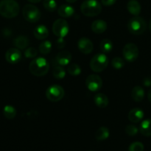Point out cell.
Segmentation results:
<instances>
[{"mask_svg": "<svg viewBox=\"0 0 151 151\" xmlns=\"http://www.w3.org/2000/svg\"><path fill=\"white\" fill-rule=\"evenodd\" d=\"M109 62V58L105 53H98L91 58L90 68L94 72H101L106 69Z\"/></svg>", "mask_w": 151, "mask_h": 151, "instance_id": "obj_5", "label": "cell"}, {"mask_svg": "<svg viewBox=\"0 0 151 151\" xmlns=\"http://www.w3.org/2000/svg\"><path fill=\"white\" fill-rule=\"evenodd\" d=\"M66 1L69 3H75V1H77L78 0H66Z\"/></svg>", "mask_w": 151, "mask_h": 151, "instance_id": "obj_39", "label": "cell"}, {"mask_svg": "<svg viewBox=\"0 0 151 151\" xmlns=\"http://www.w3.org/2000/svg\"><path fill=\"white\" fill-rule=\"evenodd\" d=\"M145 93L142 87L137 86L133 88L132 91H131V97L134 101L138 102V103L142 101L143 99L145 98Z\"/></svg>", "mask_w": 151, "mask_h": 151, "instance_id": "obj_20", "label": "cell"}, {"mask_svg": "<svg viewBox=\"0 0 151 151\" xmlns=\"http://www.w3.org/2000/svg\"><path fill=\"white\" fill-rule=\"evenodd\" d=\"M128 28L131 34L141 35L145 32L147 24L144 19L140 16H135L131 18L128 22Z\"/></svg>", "mask_w": 151, "mask_h": 151, "instance_id": "obj_4", "label": "cell"}, {"mask_svg": "<svg viewBox=\"0 0 151 151\" xmlns=\"http://www.w3.org/2000/svg\"><path fill=\"white\" fill-rule=\"evenodd\" d=\"M43 5L49 12H53L57 9V2L55 0H44Z\"/></svg>", "mask_w": 151, "mask_h": 151, "instance_id": "obj_29", "label": "cell"}, {"mask_svg": "<svg viewBox=\"0 0 151 151\" xmlns=\"http://www.w3.org/2000/svg\"><path fill=\"white\" fill-rule=\"evenodd\" d=\"M111 64L115 69H121L125 66V61L122 58L115 57L112 60Z\"/></svg>", "mask_w": 151, "mask_h": 151, "instance_id": "obj_30", "label": "cell"}, {"mask_svg": "<svg viewBox=\"0 0 151 151\" xmlns=\"http://www.w3.org/2000/svg\"><path fill=\"white\" fill-rule=\"evenodd\" d=\"M139 131V128L134 125H128L125 128V132L128 136H131V137H134L137 135Z\"/></svg>", "mask_w": 151, "mask_h": 151, "instance_id": "obj_32", "label": "cell"}, {"mask_svg": "<svg viewBox=\"0 0 151 151\" xmlns=\"http://www.w3.org/2000/svg\"><path fill=\"white\" fill-rule=\"evenodd\" d=\"M22 15L26 21L30 23L37 22L41 18V12L36 6L28 4L24 6L22 9Z\"/></svg>", "mask_w": 151, "mask_h": 151, "instance_id": "obj_6", "label": "cell"}, {"mask_svg": "<svg viewBox=\"0 0 151 151\" xmlns=\"http://www.w3.org/2000/svg\"><path fill=\"white\" fill-rule=\"evenodd\" d=\"M81 11L84 16L94 17L101 13L102 5L97 0H86L81 4Z\"/></svg>", "mask_w": 151, "mask_h": 151, "instance_id": "obj_3", "label": "cell"}, {"mask_svg": "<svg viewBox=\"0 0 151 151\" xmlns=\"http://www.w3.org/2000/svg\"><path fill=\"white\" fill-rule=\"evenodd\" d=\"M94 102L97 107L100 109H104L107 107L109 101L107 96L103 93H97L94 97Z\"/></svg>", "mask_w": 151, "mask_h": 151, "instance_id": "obj_16", "label": "cell"}, {"mask_svg": "<svg viewBox=\"0 0 151 151\" xmlns=\"http://www.w3.org/2000/svg\"><path fill=\"white\" fill-rule=\"evenodd\" d=\"M34 36L38 40H44L48 37L49 30L45 25H38L33 31Z\"/></svg>", "mask_w": 151, "mask_h": 151, "instance_id": "obj_18", "label": "cell"}, {"mask_svg": "<svg viewBox=\"0 0 151 151\" xmlns=\"http://www.w3.org/2000/svg\"><path fill=\"white\" fill-rule=\"evenodd\" d=\"M143 84L145 86L150 87L151 86V77H147L143 81Z\"/></svg>", "mask_w": 151, "mask_h": 151, "instance_id": "obj_36", "label": "cell"}, {"mask_svg": "<svg viewBox=\"0 0 151 151\" xmlns=\"http://www.w3.org/2000/svg\"><path fill=\"white\" fill-rule=\"evenodd\" d=\"M58 13L62 18H69L75 13V9L69 4H61L58 9Z\"/></svg>", "mask_w": 151, "mask_h": 151, "instance_id": "obj_15", "label": "cell"}, {"mask_svg": "<svg viewBox=\"0 0 151 151\" xmlns=\"http://www.w3.org/2000/svg\"><path fill=\"white\" fill-rule=\"evenodd\" d=\"M110 135V131L106 127H100L95 133V138L98 141H104L107 139Z\"/></svg>", "mask_w": 151, "mask_h": 151, "instance_id": "obj_23", "label": "cell"}, {"mask_svg": "<svg viewBox=\"0 0 151 151\" xmlns=\"http://www.w3.org/2000/svg\"><path fill=\"white\" fill-rule=\"evenodd\" d=\"M144 145L140 142H134L128 147V151H144Z\"/></svg>", "mask_w": 151, "mask_h": 151, "instance_id": "obj_31", "label": "cell"}, {"mask_svg": "<svg viewBox=\"0 0 151 151\" xmlns=\"http://www.w3.org/2000/svg\"><path fill=\"white\" fill-rule=\"evenodd\" d=\"M56 46L58 49H63L66 46V41L63 39V38H58L56 40Z\"/></svg>", "mask_w": 151, "mask_h": 151, "instance_id": "obj_34", "label": "cell"}, {"mask_svg": "<svg viewBox=\"0 0 151 151\" xmlns=\"http://www.w3.org/2000/svg\"><path fill=\"white\" fill-rule=\"evenodd\" d=\"M20 7L16 0H1L0 1V15L6 19H13L19 15Z\"/></svg>", "mask_w": 151, "mask_h": 151, "instance_id": "obj_1", "label": "cell"}, {"mask_svg": "<svg viewBox=\"0 0 151 151\" xmlns=\"http://www.w3.org/2000/svg\"><path fill=\"white\" fill-rule=\"evenodd\" d=\"M100 50L103 53H105V54L106 53H109L113 50V43L109 39H103L100 42Z\"/></svg>", "mask_w": 151, "mask_h": 151, "instance_id": "obj_25", "label": "cell"}, {"mask_svg": "<svg viewBox=\"0 0 151 151\" xmlns=\"http://www.w3.org/2000/svg\"><path fill=\"white\" fill-rule=\"evenodd\" d=\"M28 1L31 3H38L41 1V0H27Z\"/></svg>", "mask_w": 151, "mask_h": 151, "instance_id": "obj_38", "label": "cell"}, {"mask_svg": "<svg viewBox=\"0 0 151 151\" xmlns=\"http://www.w3.org/2000/svg\"><path fill=\"white\" fill-rule=\"evenodd\" d=\"M149 29H150V32H151V19H150V23H149Z\"/></svg>", "mask_w": 151, "mask_h": 151, "instance_id": "obj_40", "label": "cell"}, {"mask_svg": "<svg viewBox=\"0 0 151 151\" xmlns=\"http://www.w3.org/2000/svg\"><path fill=\"white\" fill-rule=\"evenodd\" d=\"M52 75L56 79H63L66 76V71L62 66H56L52 70Z\"/></svg>", "mask_w": 151, "mask_h": 151, "instance_id": "obj_27", "label": "cell"}, {"mask_svg": "<svg viewBox=\"0 0 151 151\" xmlns=\"http://www.w3.org/2000/svg\"><path fill=\"white\" fill-rule=\"evenodd\" d=\"M22 52L18 48H10L6 52L5 59L8 63L16 64L22 59Z\"/></svg>", "mask_w": 151, "mask_h": 151, "instance_id": "obj_12", "label": "cell"}, {"mask_svg": "<svg viewBox=\"0 0 151 151\" xmlns=\"http://www.w3.org/2000/svg\"><path fill=\"white\" fill-rule=\"evenodd\" d=\"M90 151H92V150H90Z\"/></svg>", "mask_w": 151, "mask_h": 151, "instance_id": "obj_41", "label": "cell"}, {"mask_svg": "<svg viewBox=\"0 0 151 151\" xmlns=\"http://www.w3.org/2000/svg\"><path fill=\"white\" fill-rule=\"evenodd\" d=\"M3 114L8 119H14L16 116V110L13 106L7 105L3 109Z\"/></svg>", "mask_w": 151, "mask_h": 151, "instance_id": "obj_24", "label": "cell"}, {"mask_svg": "<svg viewBox=\"0 0 151 151\" xmlns=\"http://www.w3.org/2000/svg\"><path fill=\"white\" fill-rule=\"evenodd\" d=\"M56 62L60 66H67L72 60V55L67 50L61 51L57 55L55 58Z\"/></svg>", "mask_w": 151, "mask_h": 151, "instance_id": "obj_13", "label": "cell"}, {"mask_svg": "<svg viewBox=\"0 0 151 151\" xmlns=\"http://www.w3.org/2000/svg\"><path fill=\"white\" fill-rule=\"evenodd\" d=\"M78 47L80 51L86 55L90 54L93 51L94 45L93 43L89 38L83 37L81 38L78 41Z\"/></svg>", "mask_w": 151, "mask_h": 151, "instance_id": "obj_11", "label": "cell"}, {"mask_svg": "<svg viewBox=\"0 0 151 151\" xmlns=\"http://www.w3.org/2000/svg\"><path fill=\"white\" fill-rule=\"evenodd\" d=\"M52 32L58 38H64L69 32V24L63 19H57L52 24Z\"/></svg>", "mask_w": 151, "mask_h": 151, "instance_id": "obj_8", "label": "cell"}, {"mask_svg": "<svg viewBox=\"0 0 151 151\" xmlns=\"http://www.w3.org/2000/svg\"><path fill=\"white\" fill-rule=\"evenodd\" d=\"M139 52L138 47L133 43L127 44L122 50V55H123L124 58L128 62L135 61L139 57Z\"/></svg>", "mask_w": 151, "mask_h": 151, "instance_id": "obj_9", "label": "cell"}, {"mask_svg": "<svg viewBox=\"0 0 151 151\" xmlns=\"http://www.w3.org/2000/svg\"><path fill=\"white\" fill-rule=\"evenodd\" d=\"M116 0H101L102 4L104 6H107V7L113 5L116 3Z\"/></svg>", "mask_w": 151, "mask_h": 151, "instance_id": "obj_35", "label": "cell"}, {"mask_svg": "<svg viewBox=\"0 0 151 151\" xmlns=\"http://www.w3.org/2000/svg\"><path fill=\"white\" fill-rule=\"evenodd\" d=\"M29 72L36 77H42L47 75L50 69V63L43 57L34 58L29 66Z\"/></svg>", "mask_w": 151, "mask_h": 151, "instance_id": "obj_2", "label": "cell"}, {"mask_svg": "<svg viewBox=\"0 0 151 151\" xmlns=\"http://www.w3.org/2000/svg\"><path fill=\"white\" fill-rule=\"evenodd\" d=\"M145 116V113L141 109L135 108V109H131L128 113V119L131 122L137 123L139 122L143 119Z\"/></svg>", "mask_w": 151, "mask_h": 151, "instance_id": "obj_14", "label": "cell"}, {"mask_svg": "<svg viewBox=\"0 0 151 151\" xmlns=\"http://www.w3.org/2000/svg\"><path fill=\"white\" fill-rule=\"evenodd\" d=\"M127 9L131 14L139 16L141 13L142 7L140 3L137 0H130L127 4Z\"/></svg>", "mask_w": 151, "mask_h": 151, "instance_id": "obj_19", "label": "cell"}, {"mask_svg": "<svg viewBox=\"0 0 151 151\" xmlns=\"http://www.w3.org/2000/svg\"><path fill=\"white\" fill-rule=\"evenodd\" d=\"M65 91L63 87L59 85H52L46 91V97L51 102H58L63 98Z\"/></svg>", "mask_w": 151, "mask_h": 151, "instance_id": "obj_7", "label": "cell"}, {"mask_svg": "<svg viewBox=\"0 0 151 151\" xmlns=\"http://www.w3.org/2000/svg\"><path fill=\"white\" fill-rule=\"evenodd\" d=\"M38 55V50L34 47H29L24 52V56L27 58H35Z\"/></svg>", "mask_w": 151, "mask_h": 151, "instance_id": "obj_33", "label": "cell"}, {"mask_svg": "<svg viewBox=\"0 0 151 151\" xmlns=\"http://www.w3.org/2000/svg\"><path fill=\"white\" fill-rule=\"evenodd\" d=\"M67 71L68 73L72 76H78V75H81V72H82L81 66L77 63H72V64L69 65L68 66Z\"/></svg>", "mask_w": 151, "mask_h": 151, "instance_id": "obj_28", "label": "cell"}, {"mask_svg": "<svg viewBox=\"0 0 151 151\" xmlns=\"http://www.w3.org/2000/svg\"><path fill=\"white\" fill-rule=\"evenodd\" d=\"M52 46V43L50 41H44L41 42L39 45V52L41 54L47 55L51 52Z\"/></svg>", "mask_w": 151, "mask_h": 151, "instance_id": "obj_26", "label": "cell"}, {"mask_svg": "<svg viewBox=\"0 0 151 151\" xmlns=\"http://www.w3.org/2000/svg\"><path fill=\"white\" fill-rule=\"evenodd\" d=\"M14 46L19 50H24L29 46V39L24 35H19L13 41Z\"/></svg>", "mask_w": 151, "mask_h": 151, "instance_id": "obj_21", "label": "cell"}, {"mask_svg": "<svg viewBox=\"0 0 151 151\" xmlns=\"http://www.w3.org/2000/svg\"><path fill=\"white\" fill-rule=\"evenodd\" d=\"M139 131L145 137H151V119L142 121L139 126Z\"/></svg>", "mask_w": 151, "mask_h": 151, "instance_id": "obj_22", "label": "cell"}, {"mask_svg": "<svg viewBox=\"0 0 151 151\" xmlns=\"http://www.w3.org/2000/svg\"><path fill=\"white\" fill-rule=\"evenodd\" d=\"M86 86L89 91L96 92L100 90L103 86V81L99 75H90L86 80Z\"/></svg>", "mask_w": 151, "mask_h": 151, "instance_id": "obj_10", "label": "cell"}, {"mask_svg": "<svg viewBox=\"0 0 151 151\" xmlns=\"http://www.w3.org/2000/svg\"><path fill=\"white\" fill-rule=\"evenodd\" d=\"M91 30L96 34H101L107 29V23L103 20H96L91 24Z\"/></svg>", "mask_w": 151, "mask_h": 151, "instance_id": "obj_17", "label": "cell"}, {"mask_svg": "<svg viewBox=\"0 0 151 151\" xmlns=\"http://www.w3.org/2000/svg\"><path fill=\"white\" fill-rule=\"evenodd\" d=\"M147 98H148V100L150 101V103H151V89L149 90L148 94H147Z\"/></svg>", "mask_w": 151, "mask_h": 151, "instance_id": "obj_37", "label": "cell"}]
</instances>
